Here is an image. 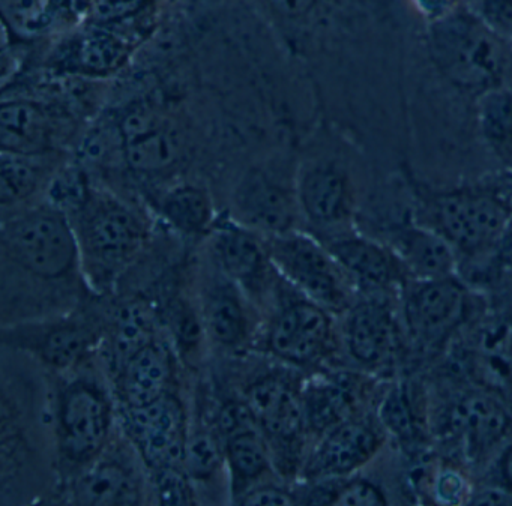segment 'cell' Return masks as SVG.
<instances>
[{
    "mask_svg": "<svg viewBox=\"0 0 512 506\" xmlns=\"http://www.w3.org/2000/svg\"><path fill=\"white\" fill-rule=\"evenodd\" d=\"M128 55V47L118 35L107 31H94L86 35L80 43L79 64L86 73H110L124 64Z\"/></svg>",
    "mask_w": 512,
    "mask_h": 506,
    "instance_id": "d6a6232c",
    "label": "cell"
},
{
    "mask_svg": "<svg viewBox=\"0 0 512 506\" xmlns=\"http://www.w3.org/2000/svg\"><path fill=\"white\" fill-rule=\"evenodd\" d=\"M401 292L407 331L422 349H439L466 320L469 290L457 275L409 280Z\"/></svg>",
    "mask_w": 512,
    "mask_h": 506,
    "instance_id": "30bf717a",
    "label": "cell"
},
{
    "mask_svg": "<svg viewBox=\"0 0 512 506\" xmlns=\"http://www.w3.org/2000/svg\"><path fill=\"white\" fill-rule=\"evenodd\" d=\"M386 245L397 254L410 280L457 275L458 254L442 235L412 218L386 227Z\"/></svg>",
    "mask_w": 512,
    "mask_h": 506,
    "instance_id": "7402d4cb",
    "label": "cell"
},
{
    "mask_svg": "<svg viewBox=\"0 0 512 506\" xmlns=\"http://www.w3.org/2000/svg\"><path fill=\"white\" fill-rule=\"evenodd\" d=\"M511 410L487 391H469L457 398L445 416V433L467 451L493 448L511 427Z\"/></svg>",
    "mask_w": 512,
    "mask_h": 506,
    "instance_id": "603a6c76",
    "label": "cell"
},
{
    "mask_svg": "<svg viewBox=\"0 0 512 506\" xmlns=\"http://www.w3.org/2000/svg\"><path fill=\"white\" fill-rule=\"evenodd\" d=\"M92 190L94 188L86 172L76 166H67L53 173L47 184V197L50 205L56 206L71 217L85 205Z\"/></svg>",
    "mask_w": 512,
    "mask_h": 506,
    "instance_id": "836d02e7",
    "label": "cell"
},
{
    "mask_svg": "<svg viewBox=\"0 0 512 506\" xmlns=\"http://www.w3.org/2000/svg\"><path fill=\"white\" fill-rule=\"evenodd\" d=\"M475 119L482 145L500 163L512 167V85L476 98Z\"/></svg>",
    "mask_w": 512,
    "mask_h": 506,
    "instance_id": "f1b7e54d",
    "label": "cell"
},
{
    "mask_svg": "<svg viewBox=\"0 0 512 506\" xmlns=\"http://www.w3.org/2000/svg\"><path fill=\"white\" fill-rule=\"evenodd\" d=\"M380 425L356 415L335 425L320 436V442L302 464V476L307 481L352 476L382 448L385 434Z\"/></svg>",
    "mask_w": 512,
    "mask_h": 506,
    "instance_id": "2e32d148",
    "label": "cell"
},
{
    "mask_svg": "<svg viewBox=\"0 0 512 506\" xmlns=\"http://www.w3.org/2000/svg\"><path fill=\"white\" fill-rule=\"evenodd\" d=\"M115 410L106 386L95 377L76 374L59 386L55 406V440L59 469L71 479L109 448Z\"/></svg>",
    "mask_w": 512,
    "mask_h": 506,
    "instance_id": "5b68a950",
    "label": "cell"
},
{
    "mask_svg": "<svg viewBox=\"0 0 512 506\" xmlns=\"http://www.w3.org/2000/svg\"><path fill=\"white\" fill-rule=\"evenodd\" d=\"M419 223L442 235L461 256L491 254L512 220V170L485 181L433 190L410 179Z\"/></svg>",
    "mask_w": 512,
    "mask_h": 506,
    "instance_id": "6da1fadb",
    "label": "cell"
},
{
    "mask_svg": "<svg viewBox=\"0 0 512 506\" xmlns=\"http://www.w3.org/2000/svg\"><path fill=\"white\" fill-rule=\"evenodd\" d=\"M65 482L67 502L76 505L118 506L145 502L142 476L124 454H107Z\"/></svg>",
    "mask_w": 512,
    "mask_h": 506,
    "instance_id": "d6986e66",
    "label": "cell"
},
{
    "mask_svg": "<svg viewBox=\"0 0 512 506\" xmlns=\"http://www.w3.org/2000/svg\"><path fill=\"white\" fill-rule=\"evenodd\" d=\"M0 245L4 271L26 278L28 286L61 289L77 299L70 290L88 286L73 223L49 202L4 218Z\"/></svg>",
    "mask_w": 512,
    "mask_h": 506,
    "instance_id": "7a4b0ae2",
    "label": "cell"
},
{
    "mask_svg": "<svg viewBox=\"0 0 512 506\" xmlns=\"http://www.w3.org/2000/svg\"><path fill=\"white\" fill-rule=\"evenodd\" d=\"M323 0H268L278 16L289 20H301L317 10Z\"/></svg>",
    "mask_w": 512,
    "mask_h": 506,
    "instance_id": "ab89813d",
    "label": "cell"
},
{
    "mask_svg": "<svg viewBox=\"0 0 512 506\" xmlns=\"http://www.w3.org/2000/svg\"><path fill=\"white\" fill-rule=\"evenodd\" d=\"M379 422L401 445L415 449L421 443V422L406 386H395L383 398Z\"/></svg>",
    "mask_w": 512,
    "mask_h": 506,
    "instance_id": "4dcf8cb0",
    "label": "cell"
},
{
    "mask_svg": "<svg viewBox=\"0 0 512 506\" xmlns=\"http://www.w3.org/2000/svg\"><path fill=\"white\" fill-rule=\"evenodd\" d=\"M436 491L437 497L442 502H460L466 494L463 476L458 475L457 472H452V470L440 473L439 478H437Z\"/></svg>",
    "mask_w": 512,
    "mask_h": 506,
    "instance_id": "60d3db41",
    "label": "cell"
},
{
    "mask_svg": "<svg viewBox=\"0 0 512 506\" xmlns=\"http://www.w3.org/2000/svg\"><path fill=\"white\" fill-rule=\"evenodd\" d=\"M472 10L491 31L512 44V0H475Z\"/></svg>",
    "mask_w": 512,
    "mask_h": 506,
    "instance_id": "d590c367",
    "label": "cell"
},
{
    "mask_svg": "<svg viewBox=\"0 0 512 506\" xmlns=\"http://www.w3.org/2000/svg\"><path fill=\"white\" fill-rule=\"evenodd\" d=\"M221 440L233 502L277 472L271 449L256 424L238 428Z\"/></svg>",
    "mask_w": 512,
    "mask_h": 506,
    "instance_id": "d4e9b609",
    "label": "cell"
},
{
    "mask_svg": "<svg viewBox=\"0 0 512 506\" xmlns=\"http://www.w3.org/2000/svg\"><path fill=\"white\" fill-rule=\"evenodd\" d=\"M151 484L158 503L163 505H193L197 500L193 479L184 467H164L151 470Z\"/></svg>",
    "mask_w": 512,
    "mask_h": 506,
    "instance_id": "e575fe53",
    "label": "cell"
},
{
    "mask_svg": "<svg viewBox=\"0 0 512 506\" xmlns=\"http://www.w3.org/2000/svg\"><path fill=\"white\" fill-rule=\"evenodd\" d=\"M70 220L86 283L94 292H110L145 248V223L118 197L95 188Z\"/></svg>",
    "mask_w": 512,
    "mask_h": 506,
    "instance_id": "277c9868",
    "label": "cell"
},
{
    "mask_svg": "<svg viewBox=\"0 0 512 506\" xmlns=\"http://www.w3.org/2000/svg\"><path fill=\"white\" fill-rule=\"evenodd\" d=\"M346 335L347 352L368 370L388 367L400 350V329L394 311L383 296H364L349 308Z\"/></svg>",
    "mask_w": 512,
    "mask_h": 506,
    "instance_id": "ac0fdd59",
    "label": "cell"
},
{
    "mask_svg": "<svg viewBox=\"0 0 512 506\" xmlns=\"http://www.w3.org/2000/svg\"><path fill=\"white\" fill-rule=\"evenodd\" d=\"M238 505H296L299 503L298 491L275 482H263L239 497Z\"/></svg>",
    "mask_w": 512,
    "mask_h": 506,
    "instance_id": "8d00e7d4",
    "label": "cell"
},
{
    "mask_svg": "<svg viewBox=\"0 0 512 506\" xmlns=\"http://www.w3.org/2000/svg\"><path fill=\"white\" fill-rule=\"evenodd\" d=\"M491 256L497 268L512 271V220Z\"/></svg>",
    "mask_w": 512,
    "mask_h": 506,
    "instance_id": "b9f144b4",
    "label": "cell"
},
{
    "mask_svg": "<svg viewBox=\"0 0 512 506\" xmlns=\"http://www.w3.org/2000/svg\"><path fill=\"white\" fill-rule=\"evenodd\" d=\"M2 13L11 28L19 32H34L41 22L38 0H0Z\"/></svg>",
    "mask_w": 512,
    "mask_h": 506,
    "instance_id": "74e56055",
    "label": "cell"
},
{
    "mask_svg": "<svg viewBox=\"0 0 512 506\" xmlns=\"http://www.w3.org/2000/svg\"><path fill=\"white\" fill-rule=\"evenodd\" d=\"M230 215L265 238L293 232L301 215L296 176L289 179L272 167H250L235 185Z\"/></svg>",
    "mask_w": 512,
    "mask_h": 506,
    "instance_id": "8fae6325",
    "label": "cell"
},
{
    "mask_svg": "<svg viewBox=\"0 0 512 506\" xmlns=\"http://www.w3.org/2000/svg\"><path fill=\"white\" fill-rule=\"evenodd\" d=\"M499 476L502 487L512 493V445L500 457Z\"/></svg>",
    "mask_w": 512,
    "mask_h": 506,
    "instance_id": "7bdbcfd3",
    "label": "cell"
},
{
    "mask_svg": "<svg viewBox=\"0 0 512 506\" xmlns=\"http://www.w3.org/2000/svg\"><path fill=\"white\" fill-rule=\"evenodd\" d=\"M157 340V311L145 298L122 302L106 322L104 340L112 374L134 352Z\"/></svg>",
    "mask_w": 512,
    "mask_h": 506,
    "instance_id": "4316f807",
    "label": "cell"
},
{
    "mask_svg": "<svg viewBox=\"0 0 512 506\" xmlns=\"http://www.w3.org/2000/svg\"><path fill=\"white\" fill-rule=\"evenodd\" d=\"M211 253L215 268L232 280L250 301L275 289V271L265 238L242 226L232 215L217 217L211 233Z\"/></svg>",
    "mask_w": 512,
    "mask_h": 506,
    "instance_id": "5bb4252c",
    "label": "cell"
},
{
    "mask_svg": "<svg viewBox=\"0 0 512 506\" xmlns=\"http://www.w3.org/2000/svg\"><path fill=\"white\" fill-rule=\"evenodd\" d=\"M265 244L275 271L302 295L332 314L352 307L350 295L355 290L322 241L293 230L284 235L268 236Z\"/></svg>",
    "mask_w": 512,
    "mask_h": 506,
    "instance_id": "9c48e42d",
    "label": "cell"
},
{
    "mask_svg": "<svg viewBox=\"0 0 512 506\" xmlns=\"http://www.w3.org/2000/svg\"><path fill=\"white\" fill-rule=\"evenodd\" d=\"M121 410L125 433L149 472L184 467L190 427L184 403L175 392L149 406Z\"/></svg>",
    "mask_w": 512,
    "mask_h": 506,
    "instance_id": "7c38bea8",
    "label": "cell"
},
{
    "mask_svg": "<svg viewBox=\"0 0 512 506\" xmlns=\"http://www.w3.org/2000/svg\"><path fill=\"white\" fill-rule=\"evenodd\" d=\"M112 376L121 409H140L173 392L175 356L157 338L134 352Z\"/></svg>",
    "mask_w": 512,
    "mask_h": 506,
    "instance_id": "ffe728a7",
    "label": "cell"
},
{
    "mask_svg": "<svg viewBox=\"0 0 512 506\" xmlns=\"http://www.w3.org/2000/svg\"><path fill=\"white\" fill-rule=\"evenodd\" d=\"M248 299L218 269L211 283L203 290L200 308L203 328L206 337L221 350L238 352L253 340L254 317Z\"/></svg>",
    "mask_w": 512,
    "mask_h": 506,
    "instance_id": "44dd1931",
    "label": "cell"
},
{
    "mask_svg": "<svg viewBox=\"0 0 512 506\" xmlns=\"http://www.w3.org/2000/svg\"><path fill=\"white\" fill-rule=\"evenodd\" d=\"M118 128L125 163L137 176L157 178L182 160L184 134L157 106H134L122 116Z\"/></svg>",
    "mask_w": 512,
    "mask_h": 506,
    "instance_id": "4fadbf2b",
    "label": "cell"
},
{
    "mask_svg": "<svg viewBox=\"0 0 512 506\" xmlns=\"http://www.w3.org/2000/svg\"><path fill=\"white\" fill-rule=\"evenodd\" d=\"M55 139V122L43 104L31 100H10L2 103V152L46 155L53 151Z\"/></svg>",
    "mask_w": 512,
    "mask_h": 506,
    "instance_id": "cb8c5ba5",
    "label": "cell"
},
{
    "mask_svg": "<svg viewBox=\"0 0 512 506\" xmlns=\"http://www.w3.org/2000/svg\"><path fill=\"white\" fill-rule=\"evenodd\" d=\"M160 214L173 230L190 238L209 235L217 221L211 194L196 184L170 188L161 199Z\"/></svg>",
    "mask_w": 512,
    "mask_h": 506,
    "instance_id": "83f0119b",
    "label": "cell"
},
{
    "mask_svg": "<svg viewBox=\"0 0 512 506\" xmlns=\"http://www.w3.org/2000/svg\"><path fill=\"white\" fill-rule=\"evenodd\" d=\"M274 293L277 304L266 326L263 349L290 367H316L334 352L331 311L302 295L280 275Z\"/></svg>",
    "mask_w": 512,
    "mask_h": 506,
    "instance_id": "ba28073f",
    "label": "cell"
},
{
    "mask_svg": "<svg viewBox=\"0 0 512 506\" xmlns=\"http://www.w3.org/2000/svg\"><path fill=\"white\" fill-rule=\"evenodd\" d=\"M223 463H226L223 440L215 427L199 425L188 433L184 467L193 482L211 481Z\"/></svg>",
    "mask_w": 512,
    "mask_h": 506,
    "instance_id": "1f68e13d",
    "label": "cell"
},
{
    "mask_svg": "<svg viewBox=\"0 0 512 506\" xmlns=\"http://www.w3.org/2000/svg\"><path fill=\"white\" fill-rule=\"evenodd\" d=\"M296 194L302 217L314 229H341L355 218V182L340 161L319 160L301 167Z\"/></svg>",
    "mask_w": 512,
    "mask_h": 506,
    "instance_id": "9a60e30c",
    "label": "cell"
},
{
    "mask_svg": "<svg viewBox=\"0 0 512 506\" xmlns=\"http://www.w3.org/2000/svg\"><path fill=\"white\" fill-rule=\"evenodd\" d=\"M106 322L86 310L2 325V344L56 373H74L103 343Z\"/></svg>",
    "mask_w": 512,
    "mask_h": 506,
    "instance_id": "52a82bcc",
    "label": "cell"
},
{
    "mask_svg": "<svg viewBox=\"0 0 512 506\" xmlns=\"http://www.w3.org/2000/svg\"><path fill=\"white\" fill-rule=\"evenodd\" d=\"M46 155L13 154L2 152L0 167V203L2 208H17L38 193L41 185L49 184L50 175ZM55 173V172H53Z\"/></svg>",
    "mask_w": 512,
    "mask_h": 506,
    "instance_id": "f546056e",
    "label": "cell"
},
{
    "mask_svg": "<svg viewBox=\"0 0 512 506\" xmlns=\"http://www.w3.org/2000/svg\"><path fill=\"white\" fill-rule=\"evenodd\" d=\"M322 242L349 278L353 290L364 296H383L397 287L403 290L410 280L397 254L376 239L343 233Z\"/></svg>",
    "mask_w": 512,
    "mask_h": 506,
    "instance_id": "e0dca14e",
    "label": "cell"
},
{
    "mask_svg": "<svg viewBox=\"0 0 512 506\" xmlns=\"http://www.w3.org/2000/svg\"><path fill=\"white\" fill-rule=\"evenodd\" d=\"M304 382L289 368L260 371L248 380L242 400L274 457L281 475H296L302 469V451L307 436L304 413Z\"/></svg>",
    "mask_w": 512,
    "mask_h": 506,
    "instance_id": "8992f818",
    "label": "cell"
},
{
    "mask_svg": "<svg viewBox=\"0 0 512 506\" xmlns=\"http://www.w3.org/2000/svg\"><path fill=\"white\" fill-rule=\"evenodd\" d=\"M509 410H511V413H512V397H511V401H509Z\"/></svg>",
    "mask_w": 512,
    "mask_h": 506,
    "instance_id": "ee69618b",
    "label": "cell"
},
{
    "mask_svg": "<svg viewBox=\"0 0 512 506\" xmlns=\"http://www.w3.org/2000/svg\"><path fill=\"white\" fill-rule=\"evenodd\" d=\"M427 53L446 85L473 100L509 85L512 44L491 31L469 5L428 22Z\"/></svg>",
    "mask_w": 512,
    "mask_h": 506,
    "instance_id": "3957f363",
    "label": "cell"
},
{
    "mask_svg": "<svg viewBox=\"0 0 512 506\" xmlns=\"http://www.w3.org/2000/svg\"><path fill=\"white\" fill-rule=\"evenodd\" d=\"M302 398L307 431L320 437L355 416L358 382L346 373L323 374L304 383Z\"/></svg>",
    "mask_w": 512,
    "mask_h": 506,
    "instance_id": "484cf974",
    "label": "cell"
},
{
    "mask_svg": "<svg viewBox=\"0 0 512 506\" xmlns=\"http://www.w3.org/2000/svg\"><path fill=\"white\" fill-rule=\"evenodd\" d=\"M143 0H95L94 17L100 22H118L136 13Z\"/></svg>",
    "mask_w": 512,
    "mask_h": 506,
    "instance_id": "f35d334b",
    "label": "cell"
}]
</instances>
